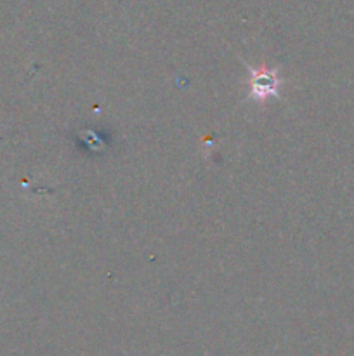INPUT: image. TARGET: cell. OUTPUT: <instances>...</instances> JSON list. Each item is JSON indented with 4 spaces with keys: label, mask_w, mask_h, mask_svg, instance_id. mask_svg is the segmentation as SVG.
Returning a JSON list of instances; mask_svg holds the SVG:
<instances>
[{
    "label": "cell",
    "mask_w": 354,
    "mask_h": 356,
    "mask_svg": "<svg viewBox=\"0 0 354 356\" xmlns=\"http://www.w3.org/2000/svg\"><path fill=\"white\" fill-rule=\"evenodd\" d=\"M278 80L273 73H260V79H253V94L257 97L273 96L278 92Z\"/></svg>",
    "instance_id": "obj_1"
}]
</instances>
